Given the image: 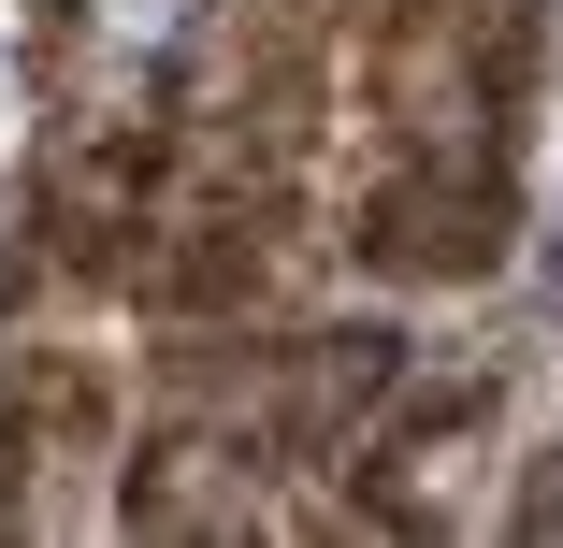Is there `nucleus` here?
Segmentation results:
<instances>
[{
    "label": "nucleus",
    "instance_id": "obj_1",
    "mask_svg": "<svg viewBox=\"0 0 563 548\" xmlns=\"http://www.w3.org/2000/svg\"><path fill=\"white\" fill-rule=\"evenodd\" d=\"M520 519H534V534H563V462L534 477V505H520Z\"/></svg>",
    "mask_w": 563,
    "mask_h": 548
}]
</instances>
